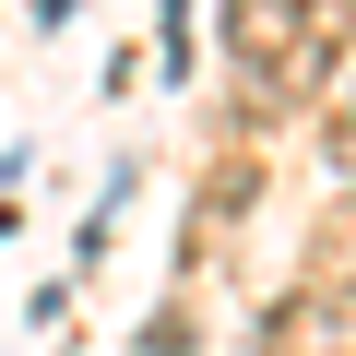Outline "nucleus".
I'll return each instance as SVG.
<instances>
[{"label": "nucleus", "instance_id": "1", "mask_svg": "<svg viewBox=\"0 0 356 356\" xmlns=\"http://www.w3.org/2000/svg\"><path fill=\"white\" fill-rule=\"evenodd\" d=\"M261 202V154H214V191H202V250H214V226L226 214H250Z\"/></svg>", "mask_w": 356, "mask_h": 356}, {"label": "nucleus", "instance_id": "2", "mask_svg": "<svg viewBox=\"0 0 356 356\" xmlns=\"http://www.w3.org/2000/svg\"><path fill=\"white\" fill-rule=\"evenodd\" d=\"M321 143H332V166H356V83H332V119H321Z\"/></svg>", "mask_w": 356, "mask_h": 356}, {"label": "nucleus", "instance_id": "3", "mask_svg": "<svg viewBox=\"0 0 356 356\" xmlns=\"http://www.w3.org/2000/svg\"><path fill=\"white\" fill-rule=\"evenodd\" d=\"M24 13H36V24H60V13H72V0H24Z\"/></svg>", "mask_w": 356, "mask_h": 356}]
</instances>
